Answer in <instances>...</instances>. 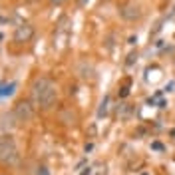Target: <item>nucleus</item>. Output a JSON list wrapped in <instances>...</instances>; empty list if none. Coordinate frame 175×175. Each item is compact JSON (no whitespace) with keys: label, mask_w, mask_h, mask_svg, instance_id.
I'll return each mask as SVG.
<instances>
[{"label":"nucleus","mask_w":175,"mask_h":175,"mask_svg":"<svg viewBox=\"0 0 175 175\" xmlns=\"http://www.w3.org/2000/svg\"><path fill=\"white\" fill-rule=\"evenodd\" d=\"M32 98L36 101V106L42 109H48L52 108L54 104H56V98H58V90H56V86L52 82L50 78H46V76H42L38 78L32 86Z\"/></svg>","instance_id":"1"},{"label":"nucleus","mask_w":175,"mask_h":175,"mask_svg":"<svg viewBox=\"0 0 175 175\" xmlns=\"http://www.w3.org/2000/svg\"><path fill=\"white\" fill-rule=\"evenodd\" d=\"M119 16L124 18V20H127V22H135V20L141 18V8L135 2H127V4H124L119 8Z\"/></svg>","instance_id":"2"},{"label":"nucleus","mask_w":175,"mask_h":175,"mask_svg":"<svg viewBox=\"0 0 175 175\" xmlns=\"http://www.w3.org/2000/svg\"><path fill=\"white\" fill-rule=\"evenodd\" d=\"M32 116H34V109H32V104H30V101H20V104H16L14 117H16L18 121H28V119H32Z\"/></svg>","instance_id":"3"},{"label":"nucleus","mask_w":175,"mask_h":175,"mask_svg":"<svg viewBox=\"0 0 175 175\" xmlns=\"http://www.w3.org/2000/svg\"><path fill=\"white\" fill-rule=\"evenodd\" d=\"M34 36V26L32 24H20L14 30V40L16 42H28Z\"/></svg>","instance_id":"4"},{"label":"nucleus","mask_w":175,"mask_h":175,"mask_svg":"<svg viewBox=\"0 0 175 175\" xmlns=\"http://www.w3.org/2000/svg\"><path fill=\"white\" fill-rule=\"evenodd\" d=\"M52 2H62V0H52Z\"/></svg>","instance_id":"5"},{"label":"nucleus","mask_w":175,"mask_h":175,"mask_svg":"<svg viewBox=\"0 0 175 175\" xmlns=\"http://www.w3.org/2000/svg\"><path fill=\"white\" fill-rule=\"evenodd\" d=\"M0 40H2V34H0Z\"/></svg>","instance_id":"6"}]
</instances>
